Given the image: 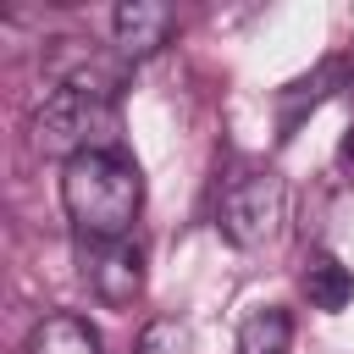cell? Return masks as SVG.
Masks as SVG:
<instances>
[{"label":"cell","mask_w":354,"mask_h":354,"mask_svg":"<svg viewBox=\"0 0 354 354\" xmlns=\"http://www.w3.org/2000/svg\"><path fill=\"white\" fill-rule=\"evenodd\" d=\"M61 210L83 243L133 238V221L144 210V177L122 149H88L61 166Z\"/></svg>","instance_id":"cell-1"},{"label":"cell","mask_w":354,"mask_h":354,"mask_svg":"<svg viewBox=\"0 0 354 354\" xmlns=\"http://www.w3.org/2000/svg\"><path fill=\"white\" fill-rule=\"evenodd\" d=\"M33 144L44 155H61V166L88 149H116V100H94L83 88L50 83L33 111Z\"/></svg>","instance_id":"cell-2"},{"label":"cell","mask_w":354,"mask_h":354,"mask_svg":"<svg viewBox=\"0 0 354 354\" xmlns=\"http://www.w3.org/2000/svg\"><path fill=\"white\" fill-rule=\"evenodd\" d=\"M288 216V183L271 171V166H254V171H238L227 188H221V205H216V227L227 232V243L238 249H260L277 238Z\"/></svg>","instance_id":"cell-3"},{"label":"cell","mask_w":354,"mask_h":354,"mask_svg":"<svg viewBox=\"0 0 354 354\" xmlns=\"http://www.w3.org/2000/svg\"><path fill=\"white\" fill-rule=\"evenodd\" d=\"M83 277L94 288L100 304L111 310H127L138 293H144V249L133 238H116V243H83Z\"/></svg>","instance_id":"cell-4"},{"label":"cell","mask_w":354,"mask_h":354,"mask_svg":"<svg viewBox=\"0 0 354 354\" xmlns=\"http://www.w3.org/2000/svg\"><path fill=\"white\" fill-rule=\"evenodd\" d=\"M171 28H177L171 6L127 0V6H116V11H111V50H116L122 61H149V55L171 39Z\"/></svg>","instance_id":"cell-5"},{"label":"cell","mask_w":354,"mask_h":354,"mask_svg":"<svg viewBox=\"0 0 354 354\" xmlns=\"http://www.w3.org/2000/svg\"><path fill=\"white\" fill-rule=\"evenodd\" d=\"M28 354H105V343H100V332L88 326V315L61 310V315H44V321L28 332Z\"/></svg>","instance_id":"cell-6"},{"label":"cell","mask_w":354,"mask_h":354,"mask_svg":"<svg viewBox=\"0 0 354 354\" xmlns=\"http://www.w3.org/2000/svg\"><path fill=\"white\" fill-rule=\"evenodd\" d=\"M304 299L315 304V310H326V315H337L348 299H354V271L332 254V249H315L310 260H304Z\"/></svg>","instance_id":"cell-7"},{"label":"cell","mask_w":354,"mask_h":354,"mask_svg":"<svg viewBox=\"0 0 354 354\" xmlns=\"http://www.w3.org/2000/svg\"><path fill=\"white\" fill-rule=\"evenodd\" d=\"M293 348V315L282 304H260L238 321V354H288Z\"/></svg>","instance_id":"cell-8"},{"label":"cell","mask_w":354,"mask_h":354,"mask_svg":"<svg viewBox=\"0 0 354 354\" xmlns=\"http://www.w3.org/2000/svg\"><path fill=\"white\" fill-rule=\"evenodd\" d=\"M183 348H188L183 321H149L138 332V343H133V354H183Z\"/></svg>","instance_id":"cell-9"}]
</instances>
